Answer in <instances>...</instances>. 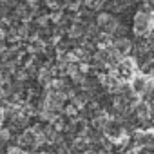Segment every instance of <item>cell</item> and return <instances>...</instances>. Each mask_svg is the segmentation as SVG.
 <instances>
[{"instance_id":"1","label":"cell","mask_w":154,"mask_h":154,"mask_svg":"<svg viewBox=\"0 0 154 154\" xmlns=\"http://www.w3.org/2000/svg\"><path fill=\"white\" fill-rule=\"evenodd\" d=\"M112 49H116L123 56H129V53L134 51V42L131 38H114L112 40Z\"/></svg>"}]
</instances>
